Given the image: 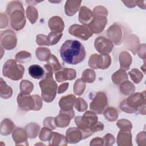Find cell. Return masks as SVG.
<instances>
[{
	"label": "cell",
	"mask_w": 146,
	"mask_h": 146,
	"mask_svg": "<svg viewBox=\"0 0 146 146\" xmlns=\"http://www.w3.org/2000/svg\"><path fill=\"white\" fill-rule=\"evenodd\" d=\"M136 53L138 54L139 56L142 58L144 61L146 58L145 55V44L143 43L141 44H139Z\"/></svg>",
	"instance_id": "obj_51"
},
{
	"label": "cell",
	"mask_w": 146,
	"mask_h": 146,
	"mask_svg": "<svg viewBox=\"0 0 146 146\" xmlns=\"http://www.w3.org/2000/svg\"><path fill=\"white\" fill-rule=\"evenodd\" d=\"M125 46L134 55L136 54V50L139 46V39L137 36L129 35L125 40Z\"/></svg>",
	"instance_id": "obj_26"
},
{
	"label": "cell",
	"mask_w": 146,
	"mask_h": 146,
	"mask_svg": "<svg viewBox=\"0 0 146 146\" xmlns=\"http://www.w3.org/2000/svg\"><path fill=\"white\" fill-rule=\"evenodd\" d=\"M17 43V36L14 31L10 30H5L1 33V47L7 50L14 48Z\"/></svg>",
	"instance_id": "obj_13"
},
{
	"label": "cell",
	"mask_w": 146,
	"mask_h": 146,
	"mask_svg": "<svg viewBox=\"0 0 146 146\" xmlns=\"http://www.w3.org/2000/svg\"><path fill=\"white\" fill-rule=\"evenodd\" d=\"M88 63L91 68L105 70L111 65V58L108 54L99 55L94 54L90 56Z\"/></svg>",
	"instance_id": "obj_9"
},
{
	"label": "cell",
	"mask_w": 146,
	"mask_h": 146,
	"mask_svg": "<svg viewBox=\"0 0 146 146\" xmlns=\"http://www.w3.org/2000/svg\"><path fill=\"white\" fill-rule=\"evenodd\" d=\"M107 23V17L93 15L92 19L87 26L92 33L99 34L103 31Z\"/></svg>",
	"instance_id": "obj_15"
},
{
	"label": "cell",
	"mask_w": 146,
	"mask_h": 146,
	"mask_svg": "<svg viewBox=\"0 0 146 146\" xmlns=\"http://www.w3.org/2000/svg\"><path fill=\"white\" fill-rule=\"evenodd\" d=\"M44 127H47L51 130L55 129L56 127V125L55 123L54 117H46L43 122Z\"/></svg>",
	"instance_id": "obj_47"
},
{
	"label": "cell",
	"mask_w": 146,
	"mask_h": 146,
	"mask_svg": "<svg viewBox=\"0 0 146 146\" xmlns=\"http://www.w3.org/2000/svg\"><path fill=\"white\" fill-rule=\"evenodd\" d=\"M35 55L39 60L47 61L51 55V51L48 48L40 47L36 49Z\"/></svg>",
	"instance_id": "obj_33"
},
{
	"label": "cell",
	"mask_w": 146,
	"mask_h": 146,
	"mask_svg": "<svg viewBox=\"0 0 146 146\" xmlns=\"http://www.w3.org/2000/svg\"><path fill=\"white\" fill-rule=\"evenodd\" d=\"M103 145H112L115 143V140L113 136L111 133H107L104 136L103 138Z\"/></svg>",
	"instance_id": "obj_50"
},
{
	"label": "cell",
	"mask_w": 146,
	"mask_h": 146,
	"mask_svg": "<svg viewBox=\"0 0 146 146\" xmlns=\"http://www.w3.org/2000/svg\"><path fill=\"white\" fill-rule=\"evenodd\" d=\"M116 141L119 146H132V134L131 131L120 130L117 134Z\"/></svg>",
	"instance_id": "obj_20"
},
{
	"label": "cell",
	"mask_w": 146,
	"mask_h": 146,
	"mask_svg": "<svg viewBox=\"0 0 146 146\" xmlns=\"http://www.w3.org/2000/svg\"><path fill=\"white\" fill-rule=\"evenodd\" d=\"M107 35L112 43L116 46L120 45L123 41L124 32L123 28L116 23H113L108 29Z\"/></svg>",
	"instance_id": "obj_12"
},
{
	"label": "cell",
	"mask_w": 146,
	"mask_h": 146,
	"mask_svg": "<svg viewBox=\"0 0 146 146\" xmlns=\"http://www.w3.org/2000/svg\"><path fill=\"white\" fill-rule=\"evenodd\" d=\"M75 112L74 110L70 111H63L60 110L59 114L54 118L55 123L56 127L65 128L70 124V120L74 117Z\"/></svg>",
	"instance_id": "obj_16"
},
{
	"label": "cell",
	"mask_w": 146,
	"mask_h": 146,
	"mask_svg": "<svg viewBox=\"0 0 146 146\" xmlns=\"http://www.w3.org/2000/svg\"><path fill=\"white\" fill-rule=\"evenodd\" d=\"M120 91L125 95H130L135 92V87L132 82L126 80L120 84Z\"/></svg>",
	"instance_id": "obj_32"
},
{
	"label": "cell",
	"mask_w": 146,
	"mask_h": 146,
	"mask_svg": "<svg viewBox=\"0 0 146 146\" xmlns=\"http://www.w3.org/2000/svg\"><path fill=\"white\" fill-rule=\"evenodd\" d=\"M103 129H104L103 124L102 122L98 121L96 123V124H95V125L91 129V131L92 133H94V132H95L102 131Z\"/></svg>",
	"instance_id": "obj_53"
},
{
	"label": "cell",
	"mask_w": 146,
	"mask_h": 146,
	"mask_svg": "<svg viewBox=\"0 0 146 146\" xmlns=\"http://www.w3.org/2000/svg\"><path fill=\"white\" fill-rule=\"evenodd\" d=\"M15 59L17 62L19 63H23L29 62L31 59V55L30 52L25 51H21L16 54Z\"/></svg>",
	"instance_id": "obj_38"
},
{
	"label": "cell",
	"mask_w": 146,
	"mask_h": 146,
	"mask_svg": "<svg viewBox=\"0 0 146 146\" xmlns=\"http://www.w3.org/2000/svg\"><path fill=\"white\" fill-rule=\"evenodd\" d=\"M62 33L51 31L47 36L48 42L50 45L52 46L56 44L62 36Z\"/></svg>",
	"instance_id": "obj_42"
},
{
	"label": "cell",
	"mask_w": 146,
	"mask_h": 146,
	"mask_svg": "<svg viewBox=\"0 0 146 146\" xmlns=\"http://www.w3.org/2000/svg\"><path fill=\"white\" fill-rule=\"evenodd\" d=\"M94 47L101 55H106L112 51L113 48V44L109 39L102 36L95 39Z\"/></svg>",
	"instance_id": "obj_14"
},
{
	"label": "cell",
	"mask_w": 146,
	"mask_h": 146,
	"mask_svg": "<svg viewBox=\"0 0 146 146\" xmlns=\"http://www.w3.org/2000/svg\"><path fill=\"white\" fill-rule=\"evenodd\" d=\"M6 13L10 18V24L13 29L19 31L25 27L26 18L24 8L20 1H13L10 2L6 7Z\"/></svg>",
	"instance_id": "obj_4"
},
{
	"label": "cell",
	"mask_w": 146,
	"mask_h": 146,
	"mask_svg": "<svg viewBox=\"0 0 146 146\" xmlns=\"http://www.w3.org/2000/svg\"><path fill=\"white\" fill-rule=\"evenodd\" d=\"M76 72L73 68H64L60 69L55 73V79L58 82H63L66 80H72L75 79Z\"/></svg>",
	"instance_id": "obj_17"
},
{
	"label": "cell",
	"mask_w": 146,
	"mask_h": 146,
	"mask_svg": "<svg viewBox=\"0 0 146 146\" xmlns=\"http://www.w3.org/2000/svg\"><path fill=\"white\" fill-rule=\"evenodd\" d=\"M47 64L52 69L53 72H57L61 69V65L59 62L57 58L53 54H51L47 59Z\"/></svg>",
	"instance_id": "obj_37"
},
{
	"label": "cell",
	"mask_w": 146,
	"mask_h": 146,
	"mask_svg": "<svg viewBox=\"0 0 146 146\" xmlns=\"http://www.w3.org/2000/svg\"><path fill=\"white\" fill-rule=\"evenodd\" d=\"M78 18L83 25H88L93 18L92 11L86 6H82L80 9Z\"/></svg>",
	"instance_id": "obj_22"
},
{
	"label": "cell",
	"mask_w": 146,
	"mask_h": 146,
	"mask_svg": "<svg viewBox=\"0 0 146 146\" xmlns=\"http://www.w3.org/2000/svg\"><path fill=\"white\" fill-rule=\"evenodd\" d=\"M43 67L45 75L39 82V85L42 91V99L47 103H50L55 98L58 86L53 78L52 69L47 64L44 65Z\"/></svg>",
	"instance_id": "obj_3"
},
{
	"label": "cell",
	"mask_w": 146,
	"mask_h": 146,
	"mask_svg": "<svg viewBox=\"0 0 146 146\" xmlns=\"http://www.w3.org/2000/svg\"><path fill=\"white\" fill-rule=\"evenodd\" d=\"M92 14L93 15L107 17L108 15V10L105 7L103 6H98L94 8Z\"/></svg>",
	"instance_id": "obj_46"
},
{
	"label": "cell",
	"mask_w": 146,
	"mask_h": 146,
	"mask_svg": "<svg viewBox=\"0 0 146 146\" xmlns=\"http://www.w3.org/2000/svg\"><path fill=\"white\" fill-rule=\"evenodd\" d=\"M15 128L14 123L9 119H4L1 123L0 132L2 135L7 136L13 132Z\"/></svg>",
	"instance_id": "obj_25"
},
{
	"label": "cell",
	"mask_w": 146,
	"mask_h": 146,
	"mask_svg": "<svg viewBox=\"0 0 146 146\" xmlns=\"http://www.w3.org/2000/svg\"><path fill=\"white\" fill-rule=\"evenodd\" d=\"M68 33L71 35L83 40H88L93 35L87 25L78 24L72 25L68 29Z\"/></svg>",
	"instance_id": "obj_11"
},
{
	"label": "cell",
	"mask_w": 146,
	"mask_h": 146,
	"mask_svg": "<svg viewBox=\"0 0 146 146\" xmlns=\"http://www.w3.org/2000/svg\"><path fill=\"white\" fill-rule=\"evenodd\" d=\"M128 74L130 76L131 80L136 84L139 83L143 78V75L142 72L137 68L132 69L128 72Z\"/></svg>",
	"instance_id": "obj_41"
},
{
	"label": "cell",
	"mask_w": 146,
	"mask_h": 146,
	"mask_svg": "<svg viewBox=\"0 0 146 146\" xmlns=\"http://www.w3.org/2000/svg\"><path fill=\"white\" fill-rule=\"evenodd\" d=\"M117 126L121 130L131 131L132 129V124L130 121L125 119H121L117 121Z\"/></svg>",
	"instance_id": "obj_44"
},
{
	"label": "cell",
	"mask_w": 146,
	"mask_h": 146,
	"mask_svg": "<svg viewBox=\"0 0 146 146\" xmlns=\"http://www.w3.org/2000/svg\"><path fill=\"white\" fill-rule=\"evenodd\" d=\"M19 108L24 111H39L42 107V98L39 95H30L19 93L17 98Z\"/></svg>",
	"instance_id": "obj_5"
},
{
	"label": "cell",
	"mask_w": 146,
	"mask_h": 146,
	"mask_svg": "<svg viewBox=\"0 0 146 146\" xmlns=\"http://www.w3.org/2000/svg\"><path fill=\"white\" fill-rule=\"evenodd\" d=\"M76 100L75 96L72 94L67 95L62 97L59 102V106L61 111H70L73 110Z\"/></svg>",
	"instance_id": "obj_19"
},
{
	"label": "cell",
	"mask_w": 146,
	"mask_h": 146,
	"mask_svg": "<svg viewBox=\"0 0 146 146\" xmlns=\"http://www.w3.org/2000/svg\"><path fill=\"white\" fill-rule=\"evenodd\" d=\"M86 89V83L82 80V79H77L73 87L74 92L75 95L80 96L82 95Z\"/></svg>",
	"instance_id": "obj_39"
},
{
	"label": "cell",
	"mask_w": 146,
	"mask_h": 146,
	"mask_svg": "<svg viewBox=\"0 0 146 146\" xmlns=\"http://www.w3.org/2000/svg\"><path fill=\"white\" fill-rule=\"evenodd\" d=\"M59 51L62 60L69 64H79L86 58L85 48L77 40H66L61 46Z\"/></svg>",
	"instance_id": "obj_1"
},
{
	"label": "cell",
	"mask_w": 146,
	"mask_h": 146,
	"mask_svg": "<svg viewBox=\"0 0 146 146\" xmlns=\"http://www.w3.org/2000/svg\"><path fill=\"white\" fill-rule=\"evenodd\" d=\"M21 92L23 94H30L34 89V84L27 80H23L20 83Z\"/></svg>",
	"instance_id": "obj_40"
},
{
	"label": "cell",
	"mask_w": 146,
	"mask_h": 146,
	"mask_svg": "<svg viewBox=\"0 0 146 146\" xmlns=\"http://www.w3.org/2000/svg\"><path fill=\"white\" fill-rule=\"evenodd\" d=\"M28 137L30 139L35 138L39 133L40 127L35 123H30L26 125L25 128Z\"/></svg>",
	"instance_id": "obj_30"
},
{
	"label": "cell",
	"mask_w": 146,
	"mask_h": 146,
	"mask_svg": "<svg viewBox=\"0 0 146 146\" xmlns=\"http://www.w3.org/2000/svg\"><path fill=\"white\" fill-rule=\"evenodd\" d=\"M52 133L53 132L51 131V129L44 127L41 129V131L39 133V139L42 141H49L51 138Z\"/></svg>",
	"instance_id": "obj_43"
},
{
	"label": "cell",
	"mask_w": 146,
	"mask_h": 146,
	"mask_svg": "<svg viewBox=\"0 0 146 146\" xmlns=\"http://www.w3.org/2000/svg\"><path fill=\"white\" fill-rule=\"evenodd\" d=\"M96 79L95 72L92 69L85 70L82 75V79L83 82L87 83H93Z\"/></svg>",
	"instance_id": "obj_36"
},
{
	"label": "cell",
	"mask_w": 146,
	"mask_h": 146,
	"mask_svg": "<svg viewBox=\"0 0 146 146\" xmlns=\"http://www.w3.org/2000/svg\"><path fill=\"white\" fill-rule=\"evenodd\" d=\"M112 80L116 85H120L124 82L128 80V75L125 71L120 69L113 73L111 76Z\"/></svg>",
	"instance_id": "obj_29"
},
{
	"label": "cell",
	"mask_w": 146,
	"mask_h": 146,
	"mask_svg": "<svg viewBox=\"0 0 146 146\" xmlns=\"http://www.w3.org/2000/svg\"><path fill=\"white\" fill-rule=\"evenodd\" d=\"M36 42L39 46H50L47 36L44 34H38L36 38Z\"/></svg>",
	"instance_id": "obj_48"
},
{
	"label": "cell",
	"mask_w": 146,
	"mask_h": 146,
	"mask_svg": "<svg viewBox=\"0 0 146 146\" xmlns=\"http://www.w3.org/2000/svg\"><path fill=\"white\" fill-rule=\"evenodd\" d=\"M50 145H67V141L66 136L58 132H53L51 138L48 141Z\"/></svg>",
	"instance_id": "obj_28"
},
{
	"label": "cell",
	"mask_w": 146,
	"mask_h": 146,
	"mask_svg": "<svg viewBox=\"0 0 146 146\" xmlns=\"http://www.w3.org/2000/svg\"><path fill=\"white\" fill-rule=\"evenodd\" d=\"M103 115L105 119L111 122L117 120L118 118V112L113 107H108L103 112Z\"/></svg>",
	"instance_id": "obj_34"
},
{
	"label": "cell",
	"mask_w": 146,
	"mask_h": 146,
	"mask_svg": "<svg viewBox=\"0 0 146 146\" xmlns=\"http://www.w3.org/2000/svg\"><path fill=\"white\" fill-rule=\"evenodd\" d=\"M68 86H69L68 83H63V84H60L58 87V93L59 94H62V93L64 92L67 90V88H68Z\"/></svg>",
	"instance_id": "obj_55"
},
{
	"label": "cell",
	"mask_w": 146,
	"mask_h": 146,
	"mask_svg": "<svg viewBox=\"0 0 146 146\" xmlns=\"http://www.w3.org/2000/svg\"><path fill=\"white\" fill-rule=\"evenodd\" d=\"M75 107L79 112H83L87 110L88 105L85 100L82 98H78L76 99L75 102Z\"/></svg>",
	"instance_id": "obj_45"
},
{
	"label": "cell",
	"mask_w": 146,
	"mask_h": 146,
	"mask_svg": "<svg viewBox=\"0 0 146 146\" xmlns=\"http://www.w3.org/2000/svg\"><path fill=\"white\" fill-rule=\"evenodd\" d=\"M145 91L130 95L120 103V110L128 113L139 112L145 115Z\"/></svg>",
	"instance_id": "obj_2"
},
{
	"label": "cell",
	"mask_w": 146,
	"mask_h": 146,
	"mask_svg": "<svg viewBox=\"0 0 146 146\" xmlns=\"http://www.w3.org/2000/svg\"><path fill=\"white\" fill-rule=\"evenodd\" d=\"M8 25V18L7 15L4 13L0 14V28L3 29Z\"/></svg>",
	"instance_id": "obj_52"
},
{
	"label": "cell",
	"mask_w": 146,
	"mask_h": 146,
	"mask_svg": "<svg viewBox=\"0 0 146 146\" xmlns=\"http://www.w3.org/2000/svg\"><path fill=\"white\" fill-rule=\"evenodd\" d=\"M141 68L142 70H143V72H144V73H145V62H144L143 66L141 67Z\"/></svg>",
	"instance_id": "obj_58"
},
{
	"label": "cell",
	"mask_w": 146,
	"mask_h": 146,
	"mask_svg": "<svg viewBox=\"0 0 146 146\" xmlns=\"http://www.w3.org/2000/svg\"><path fill=\"white\" fill-rule=\"evenodd\" d=\"M13 94V90L9 86H7L6 82L1 78L0 82V95L3 99L10 98Z\"/></svg>",
	"instance_id": "obj_31"
},
{
	"label": "cell",
	"mask_w": 146,
	"mask_h": 146,
	"mask_svg": "<svg viewBox=\"0 0 146 146\" xmlns=\"http://www.w3.org/2000/svg\"><path fill=\"white\" fill-rule=\"evenodd\" d=\"M107 105V98L103 92H98L90 104L91 111L96 114H102Z\"/></svg>",
	"instance_id": "obj_10"
},
{
	"label": "cell",
	"mask_w": 146,
	"mask_h": 146,
	"mask_svg": "<svg viewBox=\"0 0 146 146\" xmlns=\"http://www.w3.org/2000/svg\"><path fill=\"white\" fill-rule=\"evenodd\" d=\"M145 1H135L136 5H137L140 8H141L143 9H145Z\"/></svg>",
	"instance_id": "obj_57"
},
{
	"label": "cell",
	"mask_w": 146,
	"mask_h": 146,
	"mask_svg": "<svg viewBox=\"0 0 146 146\" xmlns=\"http://www.w3.org/2000/svg\"><path fill=\"white\" fill-rule=\"evenodd\" d=\"M29 73L34 79H42L45 75V70L38 64H33L29 67Z\"/></svg>",
	"instance_id": "obj_27"
},
{
	"label": "cell",
	"mask_w": 146,
	"mask_h": 146,
	"mask_svg": "<svg viewBox=\"0 0 146 146\" xmlns=\"http://www.w3.org/2000/svg\"><path fill=\"white\" fill-rule=\"evenodd\" d=\"M92 133L89 130H83L79 127H70L66 131V137L67 143L75 144L82 140L88 137Z\"/></svg>",
	"instance_id": "obj_8"
},
{
	"label": "cell",
	"mask_w": 146,
	"mask_h": 146,
	"mask_svg": "<svg viewBox=\"0 0 146 146\" xmlns=\"http://www.w3.org/2000/svg\"><path fill=\"white\" fill-rule=\"evenodd\" d=\"M24 72L25 68L23 66L17 64V61L12 59L7 60L3 66V75L13 80L21 79Z\"/></svg>",
	"instance_id": "obj_6"
},
{
	"label": "cell",
	"mask_w": 146,
	"mask_h": 146,
	"mask_svg": "<svg viewBox=\"0 0 146 146\" xmlns=\"http://www.w3.org/2000/svg\"><path fill=\"white\" fill-rule=\"evenodd\" d=\"M48 25L51 31L62 33L64 28V23L63 19L59 16L51 17L48 21Z\"/></svg>",
	"instance_id": "obj_21"
},
{
	"label": "cell",
	"mask_w": 146,
	"mask_h": 146,
	"mask_svg": "<svg viewBox=\"0 0 146 146\" xmlns=\"http://www.w3.org/2000/svg\"><path fill=\"white\" fill-rule=\"evenodd\" d=\"M120 69L127 71L129 69V67L132 63V57L129 52L124 51H121L119 56Z\"/></svg>",
	"instance_id": "obj_24"
},
{
	"label": "cell",
	"mask_w": 146,
	"mask_h": 146,
	"mask_svg": "<svg viewBox=\"0 0 146 146\" xmlns=\"http://www.w3.org/2000/svg\"><path fill=\"white\" fill-rule=\"evenodd\" d=\"M127 7L129 8L134 7L136 6L135 1H121Z\"/></svg>",
	"instance_id": "obj_56"
},
{
	"label": "cell",
	"mask_w": 146,
	"mask_h": 146,
	"mask_svg": "<svg viewBox=\"0 0 146 146\" xmlns=\"http://www.w3.org/2000/svg\"><path fill=\"white\" fill-rule=\"evenodd\" d=\"M145 132L144 131L139 132L136 136V140L138 145L145 146L146 145Z\"/></svg>",
	"instance_id": "obj_49"
},
{
	"label": "cell",
	"mask_w": 146,
	"mask_h": 146,
	"mask_svg": "<svg viewBox=\"0 0 146 146\" xmlns=\"http://www.w3.org/2000/svg\"><path fill=\"white\" fill-rule=\"evenodd\" d=\"M16 145H28V136L25 129L18 127L14 129L12 134Z\"/></svg>",
	"instance_id": "obj_18"
},
{
	"label": "cell",
	"mask_w": 146,
	"mask_h": 146,
	"mask_svg": "<svg viewBox=\"0 0 146 146\" xmlns=\"http://www.w3.org/2000/svg\"><path fill=\"white\" fill-rule=\"evenodd\" d=\"M82 1H67L64 5V11L67 16L74 15L79 9Z\"/></svg>",
	"instance_id": "obj_23"
},
{
	"label": "cell",
	"mask_w": 146,
	"mask_h": 146,
	"mask_svg": "<svg viewBox=\"0 0 146 146\" xmlns=\"http://www.w3.org/2000/svg\"><path fill=\"white\" fill-rule=\"evenodd\" d=\"M26 16L31 24L36 22L38 18V13L37 9L32 6H29L26 9Z\"/></svg>",
	"instance_id": "obj_35"
},
{
	"label": "cell",
	"mask_w": 146,
	"mask_h": 146,
	"mask_svg": "<svg viewBox=\"0 0 146 146\" xmlns=\"http://www.w3.org/2000/svg\"><path fill=\"white\" fill-rule=\"evenodd\" d=\"M90 145H103V138L96 137L94 138L91 140Z\"/></svg>",
	"instance_id": "obj_54"
},
{
	"label": "cell",
	"mask_w": 146,
	"mask_h": 146,
	"mask_svg": "<svg viewBox=\"0 0 146 146\" xmlns=\"http://www.w3.org/2000/svg\"><path fill=\"white\" fill-rule=\"evenodd\" d=\"M98 121V116L91 111H87L82 116H76L75 118V123L78 127L90 131Z\"/></svg>",
	"instance_id": "obj_7"
}]
</instances>
